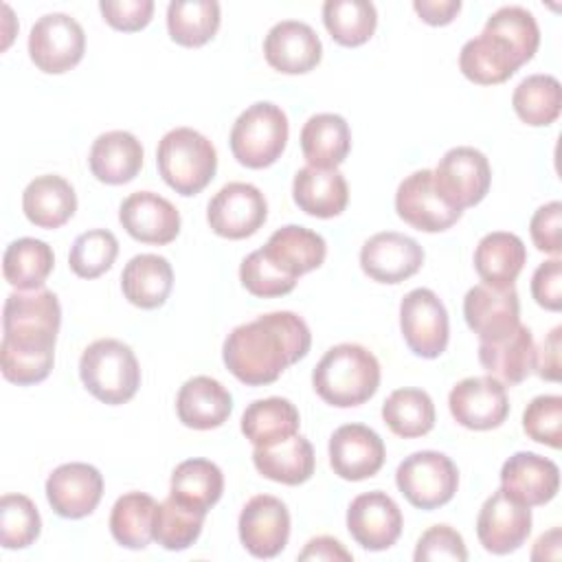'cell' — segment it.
Wrapping results in <instances>:
<instances>
[{
  "label": "cell",
  "instance_id": "obj_54",
  "mask_svg": "<svg viewBox=\"0 0 562 562\" xmlns=\"http://www.w3.org/2000/svg\"><path fill=\"white\" fill-rule=\"evenodd\" d=\"M413 9L426 24L443 26L457 18V13L461 11V2L459 0H415Z\"/></svg>",
  "mask_w": 562,
  "mask_h": 562
},
{
  "label": "cell",
  "instance_id": "obj_55",
  "mask_svg": "<svg viewBox=\"0 0 562 562\" xmlns=\"http://www.w3.org/2000/svg\"><path fill=\"white\" fill-rule=\"evenodd\" d=\"M353 555L336 540L329 536H318L312 538L305 549L299 553V560H345L349 562Z\"/></svg>",
  "mask_w": 562,
  "mask_h": 562
},
{
  "label": "cell",
  "instance_id": "obj_5",
  "mask_svg": "<svg viewBox=\"0 0 562 562\" xmlns=\"http://www.w3.org/2000/svg\"><path fill=\"white\" fill-rule=\"evenodd\" d=\"M79 378L99 402L119 406L136 395L140 386V367L125 342L116 338H99L83 349Z\"/></svg>",
  "mask_w": 562,
  "mask_h": 562
},
{
  "label": "cell",
  "instance_id": "obj_29",
  "mask_svg": "<svg viewBox=\"0 0 562 562\" xmlns=\"http://www.w3.org/2000/svg\"><path fill=\"white\" fill-rule=\"evenodd\" d=\"M292 195L301 211L312 217H336L347 209L349 187L338 169L303 167L292 182Z\"/></svg>",
  "mask_w": 562,
  "mask_h": 562
},
{
  "label": "cell",
  "instance_id": "obj_42",
  "mask_svg": "<svg viewBox=\"0 0 562 562\" xmlns=\"http://www.w3.org/2000/svg\"><path fill=\"white\" fill-rule=\"evenodd\" d=\"M323 22L340 46H360L373 37L378 11L367 0H327L323 4Z\"/></svg>",
  "mask_w": 562,
  "mask_h": 562
},
{
  "label": "cell",
  "instance_id": "obj_41",
  "mask_svg": "<svg viewBox=\"0 0 562 562\" xmlns=\"http://www.w3.org/2000/svg\"><path fill=\"white\" fill-rule=\"evenodd\" d=\"M512 105L522 123L531 127L551 125L562 110L560 81L553 75H529L516 86Z\"/></svg>",
  "mask_w": 562,
  "mask_h": 562
},
{
  "label": "cell",
  "instance_id": "obj_50",
  "mask_svg": "<svg viewBox=\"0 0 562 562\" xmlns=\"http://www.w3.org/2000/svg\"><path fill=\"white\" fill-rule=\"evenodd\" d=\"M99 11L112 29L134 33L149 24L154 13V2L151 0H101Z\"/></svg>",
  "mask_w": 562,
  "mask_h": 562
},
{
  "label": "cell",
  "instance_id": "obj_52",
  "mask_svg": "<svg viewBox=\"0 0 562 562\" xmlns=\"http://www.w3.org/2000/svg\"><path fill=\"white\" fill-rule=\"evenodd\" d=\"M531 294L544 310L558 312L562 307V261L558 257L536 268L531 279Z\"/></svg>",
  "mask_w": 562,
  "mask_h": 562
},
{
  "label": "cell",
  "instance_id": "obj_1",
  "mask_svg": "<svg viewBox=\"0 0 562 562\" xmlns=\"http://www.w3.org/2000/svg\"><path fill=\"white\" fill-rule=\"evenodd\" d=\"M312 334L294 312L261 314L237 325L224 340L222 358L226 369L248 386L274 382L290 364L307 356Z\"/></svg>",
  "mask_w": 562,
  "mask_h": 562
},
{
  "label": "cell",
  "instance_id": "obj_3",
  "mask_svg": "<svg viewBox=\"0 0 562 562\" xmlns=\"http://www.w3.org/2000/svg\"><path fill=\"white\" fill-rule=\"evenodd\" d=\"M312 386L318 397L331 406H360L371 400L380 386V362L362 345H336L327 349L314 367Z\"/></svg>",
  "mask_w": 562,
  "mask_h": 562
},
{
  "label": "cell",
  "instance_id": "obj_32",
  "mask_svg": "<svg viewBox=\"0 0 562 562\" xmlns=\"http://www.w3.org/2000/svg\"><path fill=\"white\" fill-rule=\"evenodd\" d=\"M121 288L132 305L140 310H156L167 301L173 288L171 263L160 255H136L123 268Z\"/></svg>",
  "mask_w": 562,
  "mask_h": 562
},
{
  "label": "cell",
  "instance_id": "obj_25",
  "mask_svg": "<svg viewBox=\"0 0 562 562\" xmlns=\"http://www.w3.org/2000/svg\"><path fill=\"white\" fill-rule=\"evenodd\" d=\"M536 345L531 329L516 325L507 334L479 342V362L501 384H520L533 371Z\"/></svg>",
  "mask_w": 562,
  "mask_h": 562
},
{
  "label": "cell",
  "instance_id": "obj_39",
  "mask_svg": "<svg viewBox=\"0 0 562 562\" xmlns=\"http://www.w3.org/2000/svg\"><path fill=\"white\" fill-rule=\"evenodd\" d=\"M167 29L180 46H204L220 29V4L215 0H173L167 7Z\"/></svg>",
  "mask_w": 562,
  "mask_h": 562
},
{
  "label": "cell",
  "instance_id": "obj_10",
  "mask_svg": "<svg viewBox=\"0 0 562 562\" xmlns=\"http://www.w3.org/2000/svg\"><path fill=\"white\" fill-rule=\"evenodd\" d=\"M400 329L408 349L419 358H439L450 338L448 312L428 288L411 290L400 303Z\"/></svg>",
  "mask_w": 562,
  "mask_h": 562
},
{
  "label": "cell",
  "instance_id": "obj_31",
  "mask_svg": "<svg viewBox=\"0 0 562 562\" xmlns=\"http://www.w3.org/2000/svg\"><path fill=\"white\" fill-rule=\"evenodd\" d=\"M252 463L270 481L283 485H301L312 479L316 457L312 443L301 437L292 435L272 446H255Z\"/></svg>",
  "mask_w": 562,
  "mask_h": 562
},
{
  "label": "cell",
  "instance_id": "obj_28",
  "mask_svg": "<svg viewBox=\"0 0 562 562\" xmlns=\"http://www.w3.org/2000/svg\"><path fill=\"white\" fill-rule=\"evenodd\" d=\"M88 165L99 182L125 184L134 180L143 167V145L130 132H105L92 143Z\"/></svg>",
  "mask_w": 562,
  "mask_h": 562
},
{
  "label": "cell",
  "instance_id": "obj_46",
  "mask_svg": "<svg viewBox=\"0 0 562 562\" xmlns=\"http://www.w3.org/2000/svg\"><path fill=\"white\" fill-rule=\"evenodd\" d=\"M239 281L241 285L252 294V296H261V299H270V296H283L288 292L294 290L296 279L288 277L285 272H281L266 255L263 250H255L250 252L241 266H239Z\"/></svg>",
  "mask_w": 562,
  "mask_h": 562
},
{
  "label": "cell",
  "instance_id": "obj_22",
  "mask_svg": "<svg viewBox=\"0 0 562 562\" xmlns=\"http://www.w3.org/2000/svg\"><path fill=\"white\" fill-rule=\"evenodd\" d=\"M463 316L468 327L481 338L492 340L509 329H514L520 321V303L514 285H490L479 283L468 290L463 299Z\"/></svg>",
  "mask_w": 562,
  "mask_h": 562
},
{
  "label": "cell",
  "instance_id": "obj_9",
  "mask_svg": "<svg viewBox=\"0 0 562 562\" xmlns=\"http://www.w3.org/2000/svg\"><path fill=\"white\" fill-rule=\"evenodd\" d=\"M86 53V33L68 13L42 15L29 35L31 61L48 75H61L75 68Z\"/></svg>",
  "mask_w": 562,
  "mask_h": 562
},
{
  "label": "cell",
  "instance_id": "obj_15",
  "mask_svg": "<svg viewBox=\"0 0 562 562\" xmlns=\"http://www.w3.org/2000/svg\"><path fill=\"white\" fill-rule=\"evenodd\" d=\"M531 533V509L514 501L505 490H496L481 507L476 518V536L485 551L505 555L522 547Z\"/></svg>",
  "mask_w": 562,
  "mask_h": 562
},
{
  "label": "cell",
  "instance_id": "obj_13",
  "mask_svg": "<svg viewBox=\"0 0 562 562\" xmlns=\"http://www.w3.org/2000/svg\"><path fill=\"white\" fill-rule=\"evenodd\" d=\"M395 211L408 226L424 233L448 231L463 215L441 198L430 169H419L400 182Z\"/></svg>",
  "mask_w": 562,
  "mask_h": 562
},
{
  "label": "cell",
  "instance_id": "obj_30",
  "mask_svg": "<svg viewBox=\"0 0 562 562\" xmlns=\"http://www.w3.org/2000/svg\"><path fill=\"white\" fill-rule=\"evenodd\" d=\"M22 211L37 228H59L77 211L75 189L61 176H37L22 193Z\"/></svg>",
  "mask_w": 562,
  "mask_h": 562
},
{
  "label": "cell",
  "instance_id": "obj_12",
  "mask_svg": "<svg viewBox=\"0 0 562 562\" xmlns=\"http://www.w3.org/2000/svg\"><path fill=\"white\" fill-rule=\"evenodd\" d=\"M268 217L263 193L248 182L224 184L209 202L206 220L215 235L244 239L255 235Z\"/></svg>",
  "mask_w": 562,
  "mask_h": 562
},
{
  "label": "cell",
  "instance_id": "obj_43",
  "mask_svg": "<svg viewBox=\"0 0 562 562\" xmlns=\"http://www.w3.org/2000/svg\"><path fill=\"white\" fill-rule=\"evenodd\" d=\"M204 512L193 509L173 496H167L158 507L154 516V540L165 547L167 551H182L191 547L204 525Z\"/></svg>",
  "mask_w": 562,
  "mask_h": 562
},
{
  "label": "cell",
  "instance_id": "obj_33",
  "mask_svg": "<svg viewBox=\"0 0 562 562\" xmlns=\"http://www.w3.org/2000/svg\"><path fill=\"white\" fill-rule=\"evenodd\" d=\"M349 149L351 132L340 114H314L301 130V151L310 167L336 169L345 162Z\"/></svg>",
  "mask_w": 562,
  "mask_h": 562
},
{
  "label": "cell",
  "instance_id": "obj_21",
  "mask_svg": "<svg viewBox=\"0 0 562 562\" xmlns=\"http://www.w3.org/2000/svg\"><path fill=\"white\" fill-rule=\"evenodd\" d=\"M119 222L130 237L143 244L165 246L180 233V213L154 191H136L121 202Z\"/></svg>",
  "mask_w": 562,
  "mask_h": 562
},
{
  "label": "cell",
  "instance_id": "obj_49",
  "mask_svg": "<svg viewBox=\"0 0 562 562\" xmlns=\"http://www.w3.org/2000/svg\"><path fill=\"white\" fill-rule=\"evenodd\" d=\"M413 558L417 562H430V560L463 562L468 560V549L457 529H452L450 525H432L417 540Z\"/></svg>",
  "mask_w": 562,
  "mask_h": 562
},
{
  "label": "cell",
  "instance_id": "obj_6",
  "mask_svg": "<svg viewBox=\"0 0 562 562\" xmlns=\"http://www.w3.org/2000/svg\"><path fill=\"white\" fill-rule=\"evenodd\" d=\"M156 165L176 193L195 195L213 180L217 151L204 134L191 127H176L160 138Z\"/></svg>",
  "mask_w": 562,
  "mask_h": 562
},
{
  "label": "cell",
  "instance_id": "obj_26",
  "mask_svg": "<svg viewBox=\"0 0 562 562\" xmlns=\"http://www.w3.org/2000/svg\"><path fill=\"white\" fill-rule=\"evenodd\" d=\"M176 411L178 419L187 428L211 430L228 419L233 411V397L215 378L195 375L180 386Z\"/></svg>",
  "mask_w": 562,
  "mask_h": 562
},
{
  "label": "cell",
  "instance_id": "obj_7",
  "mask_svg": "<svg viewBox=\"0 0 562 562\" xmlns=\"http://www.w3.org/2000/svg\"><path fill=\"white\" fill-rule=\"evenodd\" d=\"M228 140L239 165L248 169L270 167L285 149L288 116L270 101L252 103L233 123Z\"/></svg>",
  "mask_w": 562,
  "mask_h": 562
},
{
  "label": "cell",
  "instance_id": "obj_44",
  "mask_svg": "<svg viewBox=\"0 0 562 562\" xmlns=\"http://www.w3.org/2000/svg\"><path fill=\"white\" fill-rule=\"evenodd\" d=\"M42 518L35 503L24 494L0 498V542L4 549H26L37 540Z\"/></svg>",
  "mask_w": 562,
  "mask_h": 562
},
{
  "label": "cell",
  "instance_id": "obj_4",
  "mask_svg": "<svg viewBox=\"0 0 562 562\" xmlns=\"http://www.w3.org/2000/svg\"><path fill=\"white\" fill-rule=\"evenodd\" d=\"M61 307L46 288L11 292L2 310V345L33 351H55Z\"/></svg>",
  "mask_w": 562,
  "mask_h": 562
},
{
  "label": "cell",
  "instance_id": "obj_24",
  "mask_svg": "<svg viewBox=\"0 0 562 562\" xmlns=\"http://www.w3.org/2000/svg\"><path fill=\"white\" fill-rule=\"evenodd\" d=\"M501 487L514 501L538 507L549 503L560 487L558 465L536 452H516L501 468Z\"/></svg>",
  "mask_w": 562,
  "mask_h": 562
},
{
  "label": "cell",
  "instance_id": "obj_18",
  "mask_svg": "<svg viewBox=\"0 0 562 562\" xmlns=\"http://www.w3.org/2000/svg\"><path fill=\"white\" fill-rule=\"evenodd\" d=\"M347 529L362 549L384 551L393 547L402 533V512L386 492L373 490L351 501Z\"/></svg>",
  "mask_w": 562,
  "mask_h": 562
},
{
  "label": "cell",
  "instance_id": "obj_20",
  "mask_svg": "<svg viewBox=\"0 0 562 562\" xmlns=\"http://www.w3.org/2000/svg\"><path fill=\"white\" fill-rule=\"evenodd\" d=\"M331 470L345 481H364L384 465V441L364 424H345L329 439Z\"/></svg>",
  "mask_w": 562,
  "mask_h": 562
},
{
  "label": "cell",
  "instance_id": "obj_45",
  "mask_svg": "<svg viewBox=\"0 0 562 562\" xmlns=\"http://www.w3.org/2000/svg\"><path fill=\"white\" fill-rule=\"evenodd\" d=\"M119 255V241L114 233L105 228H92L81 233L68 255L70 270L81 279H94L112 268Z\"/></svg>",
  "mask_w": 562,
  "mask_h": 562
},
{
  "label": "cell",
  "instance_id": "obj_19",
  "mask_svg": "<svg viewBox=\"0 0 562 562\" xmlns=\"http://www.w3.org/2000/svg\"><path fill=\"white\" fill-rule=\"evenodd\" d=\"M103 496V476L90 463H64L46 479V498L61 518H83L92 514Z\"/></svg>",
  "mask_w": 562,
  "mask_h": 562
},
{
  "label": "cell",
  "instance_id": "obj_34",
  "mask_svg": "<svg viewBox=\"0 0 562 562\" xmlns=\"http://www.w3.org/2000/svg\"><path fill=\"white\" fill-rule=\"evenodd\" d=\"M527 261L525 244L518 235L494 231L481 237L474 250V268L479 277L490 285H514Z\"/></svg>",
  "mask_w": 562,
  "mask_h": 562
},
{
  "label": "cell",
  "instance_id": "obj_38",
  "mask_svg": "<svg viewBox=\"0 0 562 562\" xmlns=\"http://www.w3.org/2000/svg\"><path fill=\"white\" fill-rule=\"evenodd\" d=\"M158 503L143 492H127L116 498L110 514L112 538L125 549H145L154 538Z\"/></svg>",
  "mask_w": 562,
  "mask_h": 562
},
{
  "label": "cell",
  "instance_id": "obj_51",
  "mask_svg": "<svg viewBox=\"0 0 562 562\" xmlns=\"http://www.w3.org/2000/svg\"><path fill=\"white\" fill-rule=\"evenodd\" d=\"M562 204L558 200L540 206L529 222V233L538 250L549 255L562 252Z\"/></svg>",
  "mask_w": 562,
  "mask_h": 562
},
{
  "label": "cell",
  "instance_id": "obj_36",
  "mask_svg": "<svg viewBox=\"0 0 562 562\" xmlns=\"http://www.w3.org/2000/svg\"><path fill=\"white\" fill-rule=\"evenodd\" d=\"M222 492L224 474L209 459H187L171 472L169 496L204 514L220 501Z\"/></svg>",
  "mask_w": 562,
  "mask_h": 562
},
{
  "label": "cell",
  "instance_id": "obj_37",
  "mask_svg": "<svg viewBox=\"0 0 562 562\" xmlns=\"http://www.w3.org/2000/svg\"><path fill=\"white\" fill-rule=\"evenodd\" d=\"M53 248L35 237H20L11 241L2 257L4 281L18 290H37L53 272Z\"/></svg>",
  "mask_w": 562,
  "mask_h": 562
},
{
  "label": "cell",
  "instance_id": "obj_2",
  "mask_svg": "<svg viewBox=\"0 0 562 562\" xmlns=\"http://www.w3.org/2000/svg\"><path fill=\"white\" fill-rule=\"evenodd\" d=\"M538 44L536 18L522 7H501L487 18L481 35L463 44L459 68L479 86L503 83L536 55Z\"/></svg>",
  "mask_w": 562,
  "mask_h": 562
},
{
  "label": "cell",
  "instance_id": "obj_35",
  "mask_svg": "<svg viewBox=\"0 0 562 562\" xmlns=\"http://www.w3.org/2000/svg\"><path fill=\"white\" fill-rule=\"evenodd\" d=\"M301 424L296 406L285 397L255 400L241 415V432L255 446H272L296 435Z\"/></svg>",
  "mask_w": 562,
  "mask_h": 562
},
{
  "label": "cell",
  "instance_id": "obj_40",
  "mask_svg": "<svg viewBox=\"0 0 562 562\" xmlns=\"http://www.w3.org/2000/svg\"><path fill=\"white\" fill-rule=\"evenodd\" d=\"M382 419L397 437H424L435 426V404L422 389H397L384 400Z\"/></svg>",
  "mask_w": 562,
  "mask_h": 562
},
{
  "label": "cell",
  "instance_id": "obj_8",
  "mask_svg": "<svg viewBox=\"0 0 562 562\" xmlns=\"http://www.w3.org/2000/svg\"><path fill=\"white\" fill-rule=\"evenodd\" d=\"M395 483L413 507L437 509L452 501L459 487V470L443 452L419 450L397 465Z\"/></svg>",
  "mask_w": 562,
  "mask_h": 562
},
{
  "label": "cell",
  "instance_id": "obj_11",
  "mask_svg": "<svg viewBox=\"0 0 562 562\" xmlns=\"http://www.w3.org/2000/svg\"><path fill=\"white\" fill-rule=\"evenodd\" d=\"M432 178L441 198L463 211L487 195L492 169L483 151L474 147H452L439 160Z\"/></svg>",
  "mask_w": 562,
  "mask_h": 562
},
{
  "label": "cell",
  "instance_id": "obj_17",
  "mask_svg": "<svg viewBox=\"0 0 562 562\" xmlns=\"http://www.w3.org/2000/svg\"><path fill=\"white\" fill-rule=\"evenodd\" d=\"M424 263V248L408 235L384 231L369 237L360 248L362 272L378 283H402Z\"/></svg>",
  "mask_w": 562,
  "mask_h": 562
},
{
  "label": "cell",
  "instance_id": "obj_23",
  "mask_svg": "<svg viewBox=\"0 0 562 562\" xmlns=\"http://www.w3.org/2000/svg\"><path fill=\"white\" fill-rule=\"evenodd\" d=\"M266 61L285 75H303L318 66L323 44L316 31L299 20L277 22L263 40Z\"/></svg>",
  "mask_w": 562,
  "mask_h": 562
},
{
  "label": "cell",
  "instance_id": "obj_14",
  "mask_svg": "<svg viewBox=\"0 0 562 562\" xmlns=\"http://www.w3.org/2000/svg\"><path fill=\"white\" fill-rule=\"evenodd\" d=\"M448 406L454 422L470 430L498 428L509 415L505 384L492 375H476L457 382L448 395Z\"/></svg>",
  "mask_w": 562,
  "mask_h": 562
},
{
  "label": "cell",
  "instance_id": "obj_53",
  "mask_svg": "<svg viewBox=\"0 0 562 562\" xmlns=\"http://www.w3.org/2000/svg\"><path fill=\"white\" fill-rule=\"evenodd\" d=\"M560 336H562V327H553L551 334L542 340L540 349H536L533 369L542 380H549V382L560 380Z\"/></svg>",
  "mask_w": 562,
  "mask_h": 562
},
{
  "label": "cell",
  "instance_id": "obj_47",
  "mask_svg": "<svg viewBox=\"0 0 562 562\" xmlns=\"http://www.w3.org/2000/svg\"><path fill=\"white\" fill-rule=\"evenodd\" d=\"M522 428L529 439L558 450L562 446V397H533L522 413Z\"/></svg>",
  "mask_w": 562,
  "mask_h": 562
},
{
  "label": "cell",
  "instance_id": "obj_16",
  "mask_svg": "<svg viewBox=\"0 0 562 562\" xmlns=\"http://www.w3.org/2000/svg\"><path fill=\"white\" fill-rule=\"evenodd\" d=\"M239 540L255 558L279 555L290 538V512L277 496L257 494L239 514Z\"/></svg>",
  "mask_w": 562,
  "mask_h": 562
},
{
  "label": "cell",
  "instance_id": "obj_48",
  "mask_svg": "<svg viewBox=\"0 0 562 562\" xmlns=\"http://www.w3.org/2000/svg\"><path fill=\"white\" fill-rule=\"evenodd\" d=\"M55 362V351H33L0 345L2 375L20 386L37 384L48 378Z\"/></svg>",
  "mask_w": 562,
  "mask_h": 562
},
{
  "label": "cell",
  "instance_id": "obj_27",
  "mask_svg": "<svg viewBox=\"0 0 562 562\" xmlns=\"http://www.w3.org/2000/svg\"><path fill=\"white\" fill-rule=\"evenodd\" d=\"M261 250L281 272L299 279L301 274L316 270L325 261L327 244L316 231L299 224H288L277 228Z\"/></svg>",
  "mask_w": 562,
  "mask_h": 562
}]
</instances>
